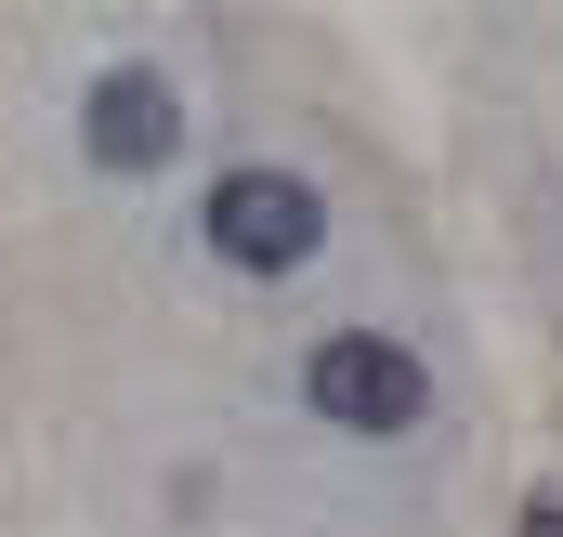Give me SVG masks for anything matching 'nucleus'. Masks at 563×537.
Returning a JSON list of instances; mask_svg holds the SVG:
<instances>
[{
    "label": "nucleus",
    "instance_id": "obj_4",
    "mask_svg": "<svg viewBox=\"0 0 563 537\" xmlns=\"http://www.w3.org/2000/svg\"><path fill=\"white\" fill-rule=\"evenodd\" d=\"M525 537H563V498H538V512H525Z\"/></svg>",
    "mask_w": 563,
    "mask_h": 537
},
{
    "label": "nucleus",
    "instance_id": "obj_1",
    "mask_svg": "<svg viewBox=\"0 0 563 537\" xmlns=\"http://www.w3.org/2000/svg\"><path fill=\"white\" fill-rule=\"evenodd\" d=\"M197 237H210L236 275H301L314 250H328V197H314L301 171H223L210 210H197Z\"/></svg>",
    "mask_w": 563,
    "mask_h": 537
},
{
    "label": "nucleus",
    "instance_id": "obj_3",
    "mask_svg": "<svg viewBox=\"0 0 563 537\" xmlns=\"http://www.w3.org/2000/svg\"><path fill=\"white\" fill-rule=\"evenodd\" d=\"M79 144H92V171H170V144H184V92H170L157 66H106L92 106H79Z\"/></svg>",
    "mask_w": 563,
    "mask_h": 537
},
{
    "label": "nucleus",
    "instance_id": "obj_2",
    "mask_svg": "<svg viewBox=\"0 0 563 537\" xmlns=\"http://www.w3.org/2000/svg\"><path fill=\"white\" fill-rule=\"evenodd\" d=\"M301 394H314V419H341V432H407L432 406V368L394 328H328V341L301 354Z\"/></svg>",
    "mask_w": 563,
    "mask_h": 537
}]
</instances>
